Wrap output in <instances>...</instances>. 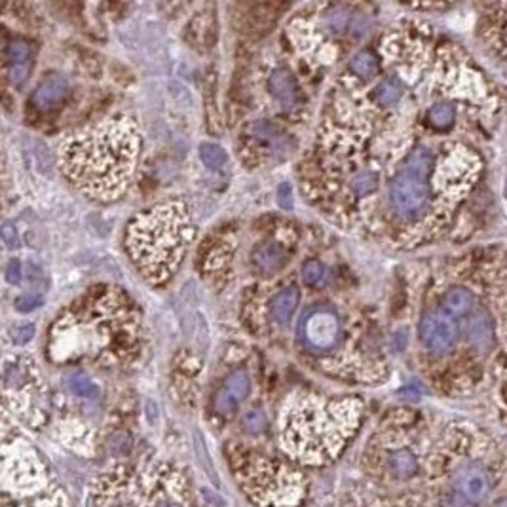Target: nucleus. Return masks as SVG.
I'll return each mask as SVG.
<instances>
[{"label":"nucleus","instance_id":"f257e3e1","mask_svg":"<svg viewBox=\"0 0 507 507\" xmlns=\"http://www.w3.org/2000/svg\"><path fill=\"white\" fill-rule=\"evenodd\" d=\"M123 293L99 287L73 303L59 316L49 333V357L54 361H105L130 355L137 342L139 325Z\"/></svg>","mask_w":507,"mask_h":507},{"label":"nucleus","instance_id":"f03ea898","mask_svg":"<svg viewBox=\"0 0 507 507\" xmlns=\"http://www.w3.org/2000/svg\"><path fill=\"white\" fill-rule=\"evenodd\" d=\"M139 147V131L130 118L110 116L67 141L63 148L67 177L90 196L116 200L130 185Z\"/></svg>","mask_w":507,"mask_h":507},{"label":"nucleus","instance_id":"7ed1b4c3","mask_svg":"<svg viewBox=\"0 0 507 507\" xmlns=\"http://www.w3.org/2000/svg\"><path fill=\"white\" fill-rule=\"evenodd\" d=\"M361 405L355 399L304 395L287 403L281 418V447L300 464L321 466L335 460L355 434Z\"/></svg>","mask_w":507,"mask_h":507},{"label":"nucleus","instance_id":"20e7f679","mask_svg":"<svg viewBox=\"0 0 507 507\" xmlns=\"http://www.w3.org/2000/svg\"><path fill=\"white\" fill-rule=\"evenodd\" d=\"M192 239L190 213L182 202H167L133 217L128 226V251L148 283H164L179 268Z\"/></svg>","mask_w":507,"mask_h":507},{"label":"nucleus","instance_id":"39448f33","mask_svg":"<svg viewBox=\"0 0 507 507\" xmlns=\"http://www.w3.org/2000/svg\"><path fill=\"white\" fill-rule=\"evenodd\" d=\"M434 169V154L425 147H416L390 180L388 200L393 215L405 222H416L429 211L432 185L429 175Z\"/></svg>","mask_w":507,"mask_h":507},{"label":"nucleus","instance_id":"423d86ee","mask_svg":"<svg viewBox=\"0 0 507 507\" xmlns=\"http://www.w3.org/2000/svg\"><path fill=\"white\" fill-rule=\"evenodd\" d=\"M241 467L247 494L264 507H296L306 492L300 473L285 464L259 456Z\"/></svg>","mask_w":507,"mask_h":507},{"label":"nucleus","instance_id":"0eeeda50","mask_svg":"<svg viewBox=\"0 0 507 507\" xmlns=\"http://www.w3.org/2000/svg\"><path fill=\"white\" fill-rule=\"evenodd\" d=\"M4 395L6 403L14 399V412L27 424L38 427L44 420V393L36 378L34 363L27 357H16L4 365Z\"/></svg>","mask_w":507,"mask_h":507},{"label":"nucleus","instance_id":"6e6552de","mask_svg":"<svg viewBox=\"0 0 507 507\" xmlns=\"http://www.w3.org/2000/svg\"><path fill=\"white\" fill-rule=\"evenodd\" d=\"M133 507H192L189 483L167 464L148 467L137 479Z\"/></svg>","mask_w":507,"mask_h":507},{"label":"nucleus","instance_id":"1a4fd4ad","mask_svg":"<svg viewBox=\"0 0 507 507\" xmlns=\"http://www.w3.org/2000/svg\"><path fill=\"white\" fill-rule=\"evenodd\" d=\"M342 321L331 306H316L303 314L298 338L308 352L329 353L342 342Z\"/></svg>","mask_w":507,"mask_h":507},{"label":"nucleus","instance_id":"9d476101","mask_svg":"<svg viewBox=\"0 0 507 507\" xmlns=\"http://www.w3.org/2000/svg\"><path fill=\"white\" fill-rule=\"evenodd\" d=\"M420 340L429 352L447 353L458 340V323L445 310L425 314L420 321Z\"/></svg>","mask_w":507,"mask_h":507},{"label":"nucleus","instance_id":"9b49d317","mask_svg":"<svg viewBox=\"0 0 507 507\" xmlns=\"http://www.w3.org/2000/svg\"><path fill=\"white\" fill-rule=\"evenodd\" d=\"M251 393V377L246 368H236L224 378V382L219 386L213 397V410L219 416H230L234 414L239 405L246 401Z\"/></svg>","mask_w":507,"mask_h":507},{"label":"nucleus","instance_id":"f8f14e48","mask_svg":"<svg viewBox=\"0 0 507 507\" xmlns=\"http://www.w3.org/2000/svg\"><path fill=\"white\" fill-rule=\"evenodd\" d=\"M491 481L488 473L481 464H466L462 466L454 475V491L458 492L462 498L469 502H481L488 494Z\"/></svg>","mask_w":507,"mask_h":507},{"label":"nucleus","instance_id":"ddd939ff","mask_svg":"<svg viewBox=\"0 0 507 507\" xmlns=\"http://www.w3.org/2000/svg\"><path fill=\"white\" fill-rule=\"evenodd\" d=\"M71 93V82L67 76H61V74H54L46 80H42L36 90L33 91V97H31V105L36 108V110H51L54 106L61 105Z\"/></svg>","mask_w":507,"mask_h":507},{"label":"nucleus","instance_id":"4468645a","mask_svg":"<svg viewBox=\"0 0 507 507\" xmlns=\"http://www.w3.org/2000/svg\"><path fill=\"white\" fill-rule=\"evenodd\" d=\"M246 133L247 137H251V139L259 141V143H266L274 154L285 156L289 152V139H287V135H283L276 126H272L266 120L251 122L246 128Z\"/></svg>","mask_w":507,"mask_h":507},{"label":"nucleus","instance_id":"2eb2a0df","mask_svg":"<svg viewBox=\"0 0 507 507\" xmlns=\"http://www.w3.org/2000/svg\"><path fill=\"white\" fill-rule=\"evenodd\" d=\"M253 266L262 274H276L283 268L287 257L283 247L279 246L278 241H264L261 246H257L251 255Z\"/></svg>","mask_w":507,"mask_h":507},{"label":"nucleus","instance_id":"dca6fc26","mask_svg":"<svg viewBox=\"0 0 507 507\" xmlns=\"http://www.w3.org/2000/svg\"><path fill=\"white\" fill-rule=\"evenodd\" d=\"M268 88H270L272 95L278 99L285 108L296 105L298 101V86H296L295 76L291 74L289 69L279 67L272 73L270 80H268Z\"/></svg>","mask_w":507,"mask_h":507},{"label":"nucleus","instance_id":"f3484780","mask_svg":"<svg viewBox=\"0 0 507 507\" xmlns=\"http://www.w3.org/2000/svg\"><path fill=\"white\" fill-rule=\"evenodd\" d=\"M467 338L477 352H486L491 350L494 342V331H492V321L488 314L484 310L475 311L473 318L467 325Z\"/></svg>","mask_w":507,"mask_h":507},{"label":"nucleus","instance_id":"a211bd4d","mask_svg":"<svg viewBox=\"0 0 507 507\" xmlns=\"http://www.w3.org/2000/svg\"><path fill=\"white\" fill-rule=\"evenodd\" d=\"M298 300H300V293L295 285L283 287L278 295L272 298V319L278 325H287L289 319L295 316Z\"/></svg>","mask_w":507,"mask_h":507},{"label":"nucleus","instance_id":"6ab92c4d","mask_svg":"<svg viewBox=\"0 0 507 507\" xmlns=\"http://www.w3.org/2000/svg\"><path fill=\"white\" fill-rule=\"evenodd\" d=\"M418 458L409 449H399L388 456V469L397 479H410L418 473Z\"/></svg>","mask_w":507,"mask_h":507},{"label":"nucleus","instance_id":"aec40b11","mask_svg":"<svg viewBox=\"0 0 507 507\" xmlns=\"http://www.w3.org/2000/svg\"><path fill=\"white\" fill-rule=\"evenodd\" d=\"M475 306V296L471 291H467L464 287H454L450 289L449 293L443 298V310L450 314L452 318H458V316H466L473 310Z\"/></svg>","mask_w":507,"mask_h":507},{"label":"nucleus","instance_id":"412c9836","mask_svg":"<svg viewBox=\"0 0 507 507\" xmlns=\"http://www.w3.org/2000/svg\"><path fill=\"white\" fill-rule=\"evenodd\" d=\"M378 173L370 167H363L359 172H353L350 185H348V192L352 198H368L375 190L378 189Z\"/></svg>","mask_w":507,"mask_h":507},{"label":"nucleus","instance_id":"4be33fe9","mask_svg":"<svg viewBox=\"0 0 507 507\" xmlns=\"http://www.w3.org/2000/svg\"><path fill=\"white\" fill-rule=\"evenodd\" d=\"M33 67V49L31 44L21 38H12L6 44V67Z\"/></svg>","mask_w":507,"mask_h":507},{"label":"nucleus","instance_id":"5701e85b","mask_svg":"<svg viewBox=\"0 0 507 507\" xmlns=\"http://www.w3.org/2000/svg\"><path fill=\"white\" fill-rule=\"evenodd\" d=\"M67 388L76 397H82V399H99L97 384L90 377H86L84 373L69 375L67 377Z\"/></svg>","mask_w":507,"mask_h":507},{"label":"nucleus","instance_id":"b1692460","mask_svg":"<svg viewBox=\"0 0 507 507\" xmlns=\"http://www.w3.org/2000/svg\"><path fill=\"white\" fill-rule=\"evenodd\" d=\"M350 71L353 74H357L359 78H373V76H377L378 74V59L377 56L373 54V51H368V49H361L357 51L355 56L352 58L350 61Z\"/></svg>","mask_w":507,"mask_h":507},{"label":"nucleus","instance_id":"393cba45","mask_svg":"<svg viewBox=\"0 0 507 507\" xmlns=\"http://www.w3.org/2000/svg\"><path fill=\"white\" fill-rule=\"evenodd\" d=\"M200 158L209 169H222L228 164V154L224 152V148L215 145V143H202L200 145Z\"/></svg>","mask_w":507,"mask_h":507},{"label":"nucleus","instance_id":"a878e982","mask_svg":"<svg viewBox=\"0 0 507 507\" xmlns=\"http://www.w3.org/2000/svg\"><path fill=\"white\" fill-rule=\"evenodd\" d=\"M241 427L249 435H262L268 429V416L262 409L247 410L241 416Z\"/></svg>","mask_w":507,"mask_h":507},{"label":"nucleus","instance_id":"bb28decb","mask_svg":"<svg viewBox=\"0 0 507 507\" xmlns=\"http://www.w3.org/2000/svg\"><path fill=\"white\" fill-rule=\"evenodd\" d=\"M454 106L449 105V103H437L429 108V113H427V120L429 123L437 128V130H447L452 126L454 122Z\"/></svg>","mask_w":507,"mask_h":507},{"label":"nucleus","instance_id":"cd10ccee","mask_svg":"<svg viewBox=\"0 0 507 507\" xmlns=\"http://www.w3.org/2000/svg\"><path fill=\"white\" fill-rule=\"evenodd\" d=\"M401 97V84L395 78H388L384 82L378 84L377 88V99L382 106L395 105Z\"/></svg>","mask_w":507,"mask_h":507},{"label":"nucleus","instance_id":"c85d7f7f","mask_svg":"<svg viewBox=\"0 0 507 507\" xmlns=\"http://www.w3.org/2000/svg\"><path fill=\"white\" fill-rule=\"evenodd\" d=\"M325 279H327V270H325V266L321 264L319 261H306L303 266V281L304 285L308 287H319L325 283Z\"/></svg>","mask_w":507,"mask_h":507},{"label":"nucleus","instance_id":"c756f323","mask_svg":"<svg viewBox=\"0 0 507 507\" xmlns=\"http://www.w3.org/2000/svg\"><path fill=\"white\" fill-rule=\"evenodd\" d=\"M131 447H133V441H131L130 434H126V432H120V434H116L110 443H108V450L115 454V456H126V454H130Z\"/></svg>","mask_w":507,"mask_h":507},{"label":"nucleus","instance_id":"7c9ffc66","mask_svg":"<svg viewBox=\"0 0 507 507\" xmlns=\"http://www.w3.org/2000/svg\"><path fill=\"white\" fill-rule=\"evenodd\" d=\"M34 325H17V327L10 329V338L16 346H25L33 340L34 336Z\"/></svg>","mask_w":507,"mask_h":507},{"label":"nucleus","instance_id":"2f4dec72","mask_svg":"<svg viewBox=\"0 0 507 507\" xmlns=\"http://www.w3.org/2000/svg\"><path fill=\"white\" fill-rule=\"evenodd\" d=\"M40 304H42V296L40 295H34V293H27V295L17 296L16 303H14V306H16V310L27 314V311L36 310V308H38Z\"/></svg>","mask_w":507,"mask_h":507},{"label":"nucleus","instance_id":"473e14b6","mask_svg":"<svg viewBox=\"0 0 507 507\" xmlns=\"http://www.w3.org/2000/svg\"><path fill=\"white\" fill-rule=\"evenodd\" d=\"M2 241L6 244L8 249H17L19 247V234H17L16 226L12 222H4V226H2Z\"/></svg>","mask_w":507,"mask_h":507},{"label":"nucleus","instance_id":"72a5a7b5","mask_svg":"<svg viewBox=\"0 0 507 507\" xmlns=\"http://www.w3.org/2000/svg\"><path fill=\"white\" fill-rule=\"evenodd\" d=\"M6 279H8L12 285H19L21 279H23V266L17 259H12L6 266Z\"/></svg>","mask_w":507,"mask_h":507},{"label":"nucleus","instance_id":"f704fd0d","mask_svg":"<svg viewBox=\"0 0 507 507\" xmlns=\"http://www.w3.org/2000/svg\"><path fill=\"white\" fill-rule=\"evenodd\" d=\"M278 202L283 209H291V207H293V192H291V187H289L287 182L279 185Z\"/></svg>","mask_w":507,"mask_h":507},{"label":"nucleus","instance_id":"c9c22d12","mask_svg":"<svg viewBox=\"0 0 507 507\" xmlns=\"http://www.w3.org/2000/svg\"><path fill=\"white\" fill-rule=\"evenodd\" d=\"M494 507H507V498L499 499L498 504H496V506H494Z\"/></svg>","mask_w":507,"mask_h":507}]
</instances>
